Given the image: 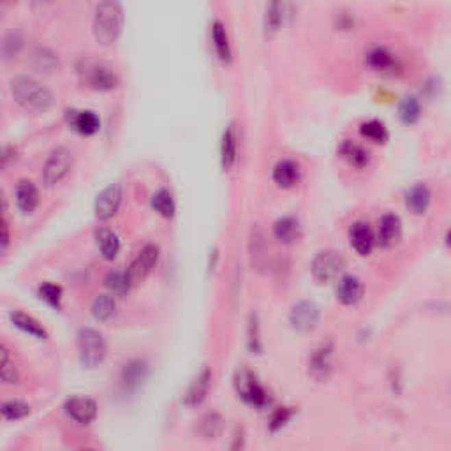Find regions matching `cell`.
<instances>
[{
  "instance_id": "ac0fdd59",
  "label": "cell",
  "mask_w": 451,
  "mask_h": 451,
  "mask_svg": "<svg viewBox=\"0 0 451 451\" xmlns=\"http://www.w3.org/2000/svg\"><path fill=\"white\" fill-rule=\"evenodd\" d=\"M363 282L354 275H344L337 282V300L345 307L356 305L361 298H363Z\"/></svg>"
},
{
  "instance_id": "3957f363",
  "label": "cell",
  "mask_w": 451,
  "mask_h": 451,
  "mask_svg": "<svg viewBox=\"0 0 451 451\" xmlns=\"http://www.w3.org/2000/svg\"><path fill=\"white\" fill-rule=\"evenodd\" d=\"M234 388H236V393L240 395L243 402L256 407V409H265V407L271 404V397L268 390L259 382V379L250 370H238L236 378H234Z\"/></svg>"
},
{
  "instance_id": "4dcf8cb0",
  "label": "cell",
  "mask_w": 451,
  "mask_h": 451,
  "mask_svg": "<svg viewBox=\"0 0 451 451\" xmlns=\"http://www.w3.org/2000/svg\"><path fill=\"white\" fill-rule=\"evenodd\" d=\"M117 314V300L113 295H99L92 304V316L97 321H110Z\"/></svg>"
},
{
  "instance_id": "f1b7e54d",
  "label": "cell",
  "mask_w": 451,
  "mask_h": 451,
  "mask_svg": "<svg viewBox=\"0 0 451 451\" xmlns=\"http://www.w3.org/2000/svg\"><path fill=\"white\" fill-rule=\"evenodd\" d=\"M95 240H97L99 250L104 256V259H115L120 252V240L119 234L115 231L108 230V228H101L95 233Z\"/></svg>"
},
{
  "instance_id": "e575fe53",
  "label": "cell",
  "mask_w": 451,
  "mask_h": 451,
  "mask_svg": "<svg viewBox=\"0 0 451 451\" xmlns=\"http://www.w3.org/2000/svg\"><path fill=\"white\" fill-rule=\"evenodd\" d=\"M145 378H147V365H145V361L134 360L123 367L122 381L123 385L129 386V388L140 386L141 382L145 381Z\"/></svg>"
},
{
  "instance_id": "ba28073f",
  "label": "cell",
  "mask_w": 451,
  "mask_h": 451,
  "mask_svg": "<svg viewBox=\"0 0 451 451\" xmlns=\"http://www.w3.org/2000/svg\"><path fill=\"white\" fill-rule=\"evenodd\" d=\"M83 82L88 88L97 92L115 90L119 86V76L111 67L104 64H86L82 71Z\"/></svg>"
},
{
  "instance_id": "cb8c5ba5",
  "label": "cell",
  "mask_w": 451,
  "mask_h": 451,
  "mask_svg": "<svg viewBox=\"0 0 451 451\" xmlns=\"http://www.w3.org/2000/svg\"><path fill=\"white\" fill-rule=\"evenodd\" d=\"M212 46H214L219 60L222 64H230L231 58H233V48H231V41L230 36H228V30H226V25L221 20H215L212 23Z\"/></svg>"
},
{
  "instance_id": "b9f144b4",
  "label": "cell",
  "mask_w": 451,
  "mask_h": 451,
  "mask_svg": "<svg viewBox=\"0 0 451 451\" xmlns=\"http://www.w3.org/2000/svg\"><path fill=\"white\" fill-rule=\"evenodd\" d=\"M2 381L5 385H16L18 382V372L9 361V353L5 348H2Z\"/></svg>"
},
{
  "instance_id": "7c38bea8",
  "label": "cell",
  "mask_w": 451,
  "mask_h": 451,
  "mask_svg": "<svg viewBox=\"0 0 451 451\" xmlns=\"http://www.w3.org/2000/svg\"><path fill=\"white\" fill-rule=\"evenodd\" d=\"M157 261H159V247L156 243H148L143 249L138 252V256L134 258V261L131 263V268H129V275H131L132 282H141L152 273V270L156 268Z\"/></svg>"
},
{
  "instance_id": "8fae6325",
  "label": "cell",
  "mask_w": 451,
  "mask_h": 451,
  "mask_svg": "<svg viewBox=\"0 0 451 451\" xmlns=\"http://www.w3.org/2000/svg\"><path fill=\"white\" fill-rule=\"evenodd\" d=\"M122 187L119 184H111L108 185L106 189H103L97 194V199H95V217L99 221H110L113 215L119 212L120 205H122Z\"/></svg>"
},
{
  "instance_id": "1f68e13d",
  "label": "cell",
  "mask_w": 451,
  "mask_h": 451,
  "mask_svg": "<svg viewBox=\"0 0 451 451\" xmlns=\"http://www.w3.org/2000/svg\"><path fill=\"white\" fill-rule=\"evenodd\" d=\"M152 206L157 214L164 219L175 217V212H177V205H175V199H173V194L169 193L168 189H159L157 193H154Z\"/></svg>"
},
{
  "instance_id": "d6986e66",
  "label": "cell",
  "mask_w": 451,
  "mask_h": 451,
  "mask_svg": "<svg viewBox=\"0 0 451 451\" xmlns=\"http://www.w3.org/2000/svg\"><path fill=\"white\" fill-rule=\"evenodd\" d=\"M432 203V191L427 184L418 182L407 191L406 194V206L411 214L415 215H423L430 208Z\"/></svg>"
},
{
  "instance_id": "ee69618b",
  "label": "cell",
  "mask_w": 451,
  "mask_h": 451,
  "mask_svg": "<svg viewBox=\"0 0 451 451\" xmlns=\"http://www.w3.org/2000/svg\"><path fill=\"white\" fill-rule=\"evenodd\" d=\"M9 247V224L8 221H2V252H5Z\"/></svg>"
},
{
  "instance_id": "ab89813d",
  "label": "cell",
  "mask_w": 451,
  "mask_h": 451,
  "mask_svg": "<svg viewBox=\"0 0 451 451\" xmlns=\"http://www.w3.org/2000/svg\"><path fill=\"white\" fill-rule=\"evenodd\" d=\"M249 349L252 353L259 354L261 353V333H259V323H258V316L252 314L250 316V323H249Z\"/></svg>"
},
{
  "instance_id": "5b68a950",
  "label": "cell",
  "mask_w": 451,
  "mask_h": 451,
  "mask_svg": "<svg viewBox=\"0 0 451 451\" xmlns=\"http://www.w3.org/2000/svg\"><path fill=\"white\" fill-rule=\"evenodd\" d=\"M345 261L337 250L326 249L317 252L316 258L312 259L310 271L312 277L317 284H330L333 280L341 279L344 273Z\"/></svg>"
},
{
  "instance_id": "44dd1931",
  "label": "cell",
  "mask_w": 451,
  "mask_h": 451,
  "mask_svg": "<svg viewBox=\"0 0 451 451\" xmlns=\"http://www.w3.org/2000/svg\"><path fill=\"white\" fill-rule=\"evenodd\" d=\"M238 160V132L234 123H230L222 134L221 143V164L224 171H231Z\"/></svg>"
},
{
  "instance_id": "9a60e30c",
  "label": "cell",
  "mask_w": 451,
  "mask_h": 451,
  "mask_svg": "<svg viewBox=\"0 0 451 451\" xmlns=\"http://www.w3.org/2000/svg\"><path fill=\"white\" fill-rule=\"evenodd\" d=\"M66 415L80 425H90L97 418V404L92 398L74 397L69 398L64 406Z\"/></svg>"
},
{
  "instance_id": "277c9868",
  "label": "cell",
  "mask_w": 451,
  "mask_h": 451,
  "mask_svg": "<svg viewBox=\"0 0 451 451\" xmlns=\"http://www.w3.org/2000/svg\"><path fill=\"white\" fill-rule=\"evenodd\" d=\"M108 353V345L103 335L92 328H83L78 332V354L82 365L86 369H94L104 361Z\"/></svg>"
},
{
  "instance_id": "7dc6e473",
  "label": "cell",
  "mask_w": 451,
  "mask_h": 451,
  "mask_svg": "<svg viewBox=\"0 0 451 451\" xmlns=\"http://www.w3.org/2000/svg\"><path fill=\"white\" fill-rule=\"evenodd\" d=\"M4 2H12V0H4Z\"/></svg>"
},
{
  "instance_id": "2e32d148",
  "label": "cell",
  "mask_w": 451,
  "mask_h": 451,
  "mask_svg": "<svg viewBox=\"0 0 451 451\" xmlns=\"http://www.w3.org/2000/svg\"><path fill=\"white\" fill-rule=\"evenodd\" d=\"M287 14V0H267L263 12V27L267 36L273 37L282 30Z\"/></svg>"
},
{
  "instance_id": "603a6c76",
  "label": "cell",
  "mask_w": 451,
  "mask_h": 451,
  "mask_svg": "<svg viewBox=\"0 0 451 451\" xmlns=\"http://www.w3.org/2000/svg\"><path fill=\"white\" fill-rule=\"evenodd\" d=\"M69 125L82 136H94L101 129V120L94 111H69Z\"/></svg>"
},
{
  "instance_id": "f546056e",
  "label": "cell",
  "mask_w": 451,
  "mask_h": 451,
  "mask_svg": "<svg viewBox=\"0 0 451 451\" xmlns=\"http://www.w3.org/2000/svg\"><path fill=\"white\" fill-rule=\"evenodd\" d=\"M11 321L16 328L21 330V332L29 333V335L36 337L39 341H46V339H48V333H46V330L42 328L41 324L37 323L34 317L23 314V312H12Z\"/></svg>"
},
{
  "instance_id": "74e56055",
  "label": "cell",
  "mask_w": 451,
  "mask_h": 451,
  "mask_svg": "<svg viewBox=\"0 0 451 451\" xmlns=\"http://www.w3.org/2000/svg\"><path fill=\"white\" fill-rule=\"evenodd\" d=\"M293 416H295V411H293V407H279V409H275L270 416V422H268L270 432L282 430L287 423L291 422Z\"/></svg>"
},
{
  "instance_id": "d590c367",
  "label": "cell",
  "mask_w": 451,
  "mask_h": 451,
  "mask_svg": "<svg viewBox=\"0 0 451 451\" xmlns=\"http://www.w3.org/2000/svg\"><path fill=\"white\" fill-rule=\"evenodd\" d=\"M23 49V36L20 32H9L5 34L4 42H2V55L4 60H14Z\"/></svg>"
},
{
  "instance_id": "30bf717a",
  "label": "cell",
  "mask_w": 451,
  "mask_h": 451,
  "mask_svg": "<svg viewBox=\"0 0 451 451\" xmlns=\"http://www.w3.org/2000/svg\"><path fill=\"white\" fill-rule=\"evenodd\" d=\"M333 342H323L312 351L308 358V376L316 381H326L332 374L333 360Z\"/></svg>"
},
{
  "instance_id": "83f0119b",
  "label": "cell",
  "mask_w": 451,
  "mask_h": 451,
  "mask_svg": "<svg viewBox=\"0 0 451 451\" xmlns=\"http://www.w3.org/2000/svg\"><path fill=\"white\" fill-rule=\"evenodd\" d=\"M360 134L361 138L369 140L374 145H385L390 140V131L381 120H367V122L360 123Z\"/></svg>"
},
{
  "instance_id": "f35d334b",
  "label": "cell",
  "mask_w": 451,
  "mask_h": 451,
  "mask_svg": "<svg viewBox=\"0 0 451 451\" xmlns=\"http://www.w3.org/2000/svg\"><path fill=\"white\" fill-rule=\"evenodd\" d=\"M39 296H41L42 300H45L46 304H49L51 307H60L62 304V289L57 286V284H42L41 287H39Z\"/></svg>"
},
{
  "instance_id": "8992f818",
  "label": "cell",
  "mask_w": 451,
  "mask_h": 451,
  "mask_svg": "<svg viewBox=\"0 0 451 451\" xmlns=\"http://www.w3.org/2000/svg\"><path fill=\"white\" fill-rule=\"evenodd\" d=\"M73 164H74V157L69 148L57 147L53 152L49 154L45 166H42V173H41L42 184H45L46 187H55L57 184H60V182L71 173Z\"/></svg>"
},
{
  "instance_id": "7a4b0ae2",
  "label": "cell",
  "mask_w": 451,
  "mask_h": 451,
  "mask_svg": "<svg viewBox=\"0 0 451 451\" xmlns=\"http://www.w3.org/2000/svg\"><path fill=\"white\" fill-rule=\"evenodd\" d=\"M14 103L32 115H42L53 104V94L48 86L37 82L32 76H18L9 83Z\"/></svg>"
},
{
  "instance_id": "9c48e42d",
  "label": "cell",
  "mask_w": 451,
  "mask_h": 451,
  "mask_svg": "<svg viewBox=\"0 0 451 451\" xmlns=\"http://www.w3.org/2000/svg\"><path fill=\"white\" fill-rule=\"evenodd\" d=\"M321 312L314 302H298L296 305H293L291 312H289V324L291 328L298 333H308L316 328L317 323H319Z\"/></svg>"
},
{
  "instance_id": "6da1fadb",
  "label": "cell",
  "mask_w": 451,
  "mask_h": 451,
  "mask_svg": "<svg viewBox=\"0 0 451 451\" xmlns=\"http://www.w3.org/2000/svg\"><path fill=\"white\" fill-rule=\"evenodd\" d=\"M123 8L119 0H99L92 18V32L101 46L115 45L123 32Z\"/></svg>"
},
{
  "instance_id": "e0dca14e",
  "label": "cell",
  "mask_w": 451,
  "mask_h": 451,
  "mask_svg": "<svg viewBox=\"0 0 451 451\" xmlns=\"http://www.w3.org/2000/svg\"><path fill=\"white\" fill-rule=\"evenodd\" d=\"M342 159L354 169H367L372 162V156L361 143L354 140H344L339 147Z\"/></svg>"
},
{
  "instance_id": "52a82bcc",
  "label": "cell",
  "mask_w": 451,
  "mask_h": 451,
  "mask_svg": "<svg viewBox=\"0 0 451 451\" xmlns=\"http://www.w3.org/2000/svg\"><path fill=\"white\" fill-rule=\"evenodd\" d=\"M365 66L370 71L379 74H386V76H395V74L402 73V62L398 58L395 51H391L388 46H372L365 53Z\"/></svg>"
},
{
  "instance_id": "d6a6232c",
  "label": "cell",
  "mask_w": 451,
  "mask_h": 451,
  "mask_svg": "<svg viewBox=\"0 0 451 451\" xmlns=\"http://www.w3.org/2000/svg\"><path fill=\"white\" fill-rule=\"evenodd\" d=\"M32 62L34 67H36L39 73H53L58 67V55L55 53L53 49L49 48H37L32 53Z\"/></svg>"
},
{
  "instance_id": "7402d4cb",
  "label": "cell",
  "mask_w": 451,
  "mask_h": 451,
  "mask_svg": "<svg viewBox=\"0 0 451 451\" xmlns=\"http://www.w3.org/2000/svg\"><path fill=\"white\" fill-rule=\"evenodd\" d=\"M273 236L284 245H293L302 238V224L298 219L291 215L277 219L273 224Z\"/></svg>"
},
{
  "instance_id": "7bdbcfd3",
  "label": "cell",
  "mask_w": 451,
  "mask_h": 451,
  "mask_svg": "<svg viewBox=\"0 0 451 451\" xmlns=\"http://www.w3.org/2000/svg\"><path fill=\"white\" fill-rule=\"evenodd\" d=\"M16 159V150L12 147H4V152H2V168H8L11 164V160Z\"/></svg>"
},
{
  "instance_id": "f6af8a7d",
  "label": "cell",
  "mask_w": 451,
  "mask_h": 451,
  "mask_svg": "<svg viewBox=\"0 0 451 451\" xmlns=\"http://www.w3.org/2000/svg\"><path fill=\"white\" fill-rule=\"evenodd\" d=\"M444 243H446V247H450V249H451V230L448 231L446 236H444Z\"/></svg>"
},
{
  "instance_id": "bcb514c9",
  "label": "cell",
  "mask_w": 451,
  "mask_h": 451,
  "mask_svg": "<svg viewBox=\"0 0 451 451\" xmlns=\"http://www.w3.org/2000/svg\"><path fill=\"white\" fill-rule=\"evenodd\" d=\"M32 2H36V4H51L53 0H32Z\"/></svg>"
},
{
  "instance_id": "836d02e7",
  "label": "cell",
  "mask_w": 451,
  "mask_h": 451,
  "mask_svg": "<svg viewBox=\"0 0 451 451\" xmlns=\"http://www.w3.org/2000/svg\"><path fill=\"white\" fill-rule=\"evenodd\" d=\"M131 275L127 271H120V270H113L104 277V284L110 289L113 295L117 296H123L127 295L129 289H131Z\"/></svg>"
},
{
  "instance_id": "4fadbf2b",
  "label": "cell",
  "mask_w": 451,
  "mask_h": 451,
  "mask_svg": "<svg viewBox=\"0 0 451 451\" xmlns=\"http://www.w3.org/2000/svg\"><path fill=\"white\" fill-rule=\"evenodd\" d=\"M349 242L358 256H370L378 243V236L367 222H354L349 230Z\"/></svg>"
},
{
  "instance_id": "5bb4252c",
  "label": "cell",
  "mask_w": 451,
  "mask_h": 451,
  "mask_svg": "<svg viewBox=\"0 0 451 451\" xmlns=\"http://www.w3.org/2000/svg\"><path fill=\"white\" fill-rule=\"evenodd\" d=\"M271 180L279 189H293L302 180V168L296 160L280 159L273 166L271 171Z\"/></svg>"
},
{
  "instance_id": "8d00e7d4",
  "label": "cell",
  "mask_w": 451,
  "mask_h": 451,
  "mask_svg": "<svg viewBox=\"0 0 451 451\" xmlns=\"http://www.w3.org/2000/svg\"><path fill=\"white\" fill-rule=\"evenodd\" d=\"M30 415V407L20 400H9L2 406V416L8 422H16V419L25 418Z\"/></svg>"
},
{
  "instance_id": "60d3db41",
  "label": "cell",
  "mask_w": 451,
  "mask_h": 451,
  "mask_svg": "<svg viewBox=\"0 0 451 451\" xmlns=\"http://www.w3.org/2000/svg\"><path fill=\"white\" fill-rule=\"evenodd\" d=\"M222 428V419L219 418V415L212 413V415H206L202 422V432L210 437V439H214L215 435L221 434Z\"/></svg>"
},
{
  "instance_id": "ffe728a7",
  "label": "cell",
  "mask_w": 451,
  "mask_h": 451,
  "mask_svg": "<svg viewBox=\"0 0 451 451\" xmlns=\"http://www.w3.org/2000/svg\"><path fill=\"white\" fill-rule=\"evenodd\" d=\"M400 233H402V222L398 215L385 214L379 219L378 233H376L379 245L391 247L400 238Z\"/></svg>"
},
{
  "instance_id": "d4e9b609",
  "label": "cell",
  "mask_w": 451,
  "mask_h": 451,
  "mask_svg": "<svg viewBox=\"0 0 451 451\" xmlns=\"http://www.w3.org/2000/svg\"><path fill=\"white\" fill-rule=\"evenodd\" d=\"M14 199H16L18 208L23 214H34L37 206H39V202H41V196H39V191L32 182L21 180L18 184L16 191H14Z\"/></svg>"
},
{
  "instance_id": "484cf974",
  "label": "cell",
  "mask_w": 451,
  "mask_h": 451,
  "mask_svg": "<svg viewBox=\"0 0 451 451\" xmlns=\"http://www.w3.org/2000/svg\"><path fill=\"white\" fill-rule=\"evenodd\" d=\"M210 381H212V374H210L208 367H205L202 372L197 374L196 379L193 381V385L189 386L187 395H185V404L191 407L199 406V404L206 398V395H208Z\"/></svg>"
},
{
  "instance_id": "4316f807",
  "label": "cell",
  "mask_w": 451,
  "mask_h": 451,
  "mask_svg": "<svg viewBox=\"0 0 451 451\" xmlns=\"http://www.w3.org/2000/svg\"><path fill=\"white\" fill-rule=\"evenodd\" d=\"M423 115V108L419 99L416 95H406V97L398 103V119L404 125L411 127V125H416V123L422 120Z\"/></svg>"
}]
</instances>
